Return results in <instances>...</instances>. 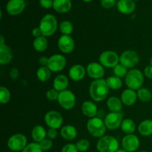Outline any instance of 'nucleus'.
<instances>
[{
  "label": "nucleus",
  "instance_id": "nucleus-1",
  "mask_svg": "<svg viewBox=\"0 0 152 152\" xmlns=\"http://www.w3.org/2000/svg\"><path fill=\"white\" fill-rule=\"evenodd\" d=\"M109 90L106 80L105 79L95 80L91 83L89 87V94L94 102H102L108 96Z\"/></svg>",
  "mask_w": 152,
  "mask_h": 152
},
{
  "label": "nucleus",
  "instance_id": "nucleus-2",
  "mask_svg": "<svg viewBox=\"0 0 152 152\" xmlns=\"http://www.w3.org/2000/svg\"><path fill=\"white\" fill-rule=\"evenodd\" d=\"M144 74L142 71L137 68L129 70L125 77V83L128 88L137 91L142 87L144 82Z\"/></svg>",
  "mask_w": 152,
  "mask_h": 152
},
{
  "label": "nucleus",
  "instance_id": "nucleus-3",
  "mask_svg": "<svg viewBox=\"0 0 152 152\" xmlns=\"http://www.w3.org/2000/svg\"><path fill=\"white\" fill-rule=\"evenodd\" d=\"M86 128L88 133L92 137L96 138H100L105 135L107 130L104 120L97 116L88 119L86 124Z\"/></svg>",
  "mask_w": 152,
  "mask_h": 152
},
{
  "label": "nucleus",
  "instance_id": "nucleus-4",
  "mask_svg": "<svg viewBox=\"0 0 152 152\" xmlns=\"http://www.w3.org/2000/svg\"><path fill=\"white\" fill-rule=\"evenodd\" d=\"M39 27L41 29L43 36L46 37H51L58 28L57 19L54 15L48 13L42 18Z\"/></svg>",
  "mask_w": 152,
  "mask_h": 152
},
{
  "label": "nucleus",
  "instance_id": "nucleus-5",
  "mask_svg": "<svg viewBox=\"0 0 152 152\" xmlns=\"http://www.w3.org/2000/svg\"><path fill=\"white\" fill-rule=\"evenodd\" d=\"M96 148L99 152H116L119 149V142L114 137L104 135L99 138Z\"/></svg>",
  "mask_w": 152,
  "mask_h": 152
},
{
  "label": "nucleus",
  "instance_id": "nucleus-6",
  "mask_svg": "<svg viewBox=\"0 0 152 152\" xmlns=\"http://www.w3.org/2000/svg\"><path fill=\"white\" fill-rule=\"evenodd\" d=\"M28 139L23 134H14L9 137L7 147L12 151H22L28 145Z\"/></svg>",
  "mask_w": 152,
  "mask_h": 152
},
{
  "label": "nucleus",
  "instance_id": "nucleus-7",
  "mask_svg": "<svg viewBox=\"0 0 152 152\" xmlns=\"http://www.w3.org/2000/svg\"><path fill=\"white\" fill-rule=\"evenodd\" d=\"M99 62L105 68H114L120 63V56L114 50H105L99 55Z\"/></svg>",
  "mask_w": 152,
  "mask_h": 152
},
{
  "label": "nucleus",
  "instance_id": "nucleus-8",
  "mask_svg": "<svg viewBox=\"0 0 152 152\" xmlns=\"http://www.w3.org/2000/svg\"><path fill=\"white\" fill-rule=\"evenodd\" d=\"M140 62V56L134 50H126L120 56V63L127 68H134Z\"/></svg>",
  "mask_w": 152,
  "mask_h": 152
},
{
  "label": "nucleus",
  "instance_id": "nucleus-9",
  "mask_svg": "<svg viewBox=\"0 0 152 152\" xmlns=\"http://www.w3.org/2000/svg\"><path fill=\"white\" fill-rule=\"evenodd\" d=\"M57 102L63 109L71 110L76 105V96L74 92L67 89L59 92Z\"/></svg>",
  "mask_w": 152,
  "mask_h": 152
},
{
  "label": "nucleus",
  "instance_id": "nucleus-10",
  "mask_svg": "<svg viewBox=\"0 0 152 152\" xmlns=\"http://www.w3.org/2000/svg\"><path fill=\"white\" fill-rule=\"evenodd\" d=\"M123 117H124V114L122 111L110 112L107 114L104 119V122H105L107 129L114 131L119 129L123 120Z\"/></svg>",
  "mask_w": 152,
  "mask_h": 152
},
{
  "label": "nucleus",
  "instance_id": "nucleus-11",
  "mask_svg": "<svg viewBox=\"0 0 152 152\" xmlns=\"http://www.w3.org/2000/svg\"><path fill=\"white\" fill-rule=\"evenodd\" d=\"M44 120L45 124L50 129H59L63 123V117L62 114L57 111H53V110L46 113Z\"/></svg>",
  "mask_w": 152,
  "mask_h": 152
},
{
  "label": "nucleus",
  "instance_id": "nucleus-12",
  "mask_svg": "<svg viewBox=\"0 0 152 152\" xmlns=\"http://www.w3.org/2000/svg\"><path fill=\"white\" fill-rule=\"evenodd\" d=\"M67 60L65 56L62 54H53L49 57L48 68L51 72L57 73L63 71L66 66Z\"/></svg>",
  "mask_w": 152,
  "mask_h": 152
},
{
  "label": "nucleus",
  "instance_id": "nucleus-13",
  "mask_svg": "<svg viewBox=\"0 0 152 152\" xmlns=\"http://www.w3.org/2000/svg\"><path fill=\"white\" fill-rule=\"evenodd\" d=\"M140 140L137 136L132 134H126L122 139V147L128 152H134L139 148Z\"/></svg>",
  "mask_w": 152,
  "mask_h": 152
},
{
  "label": "nucleus",
  "instance_id": "nucleus-14",
  "mask_svg": "<svg viewBox=\"0 0 152 152\" xmlns=\"http://www.w3.org/2000/svg\"><path fill=\"white\" fill-rule=\"evenodd\" d=\"M25 0H9L6 4V11L10 16H17L25 10Z\"/></svg>",
  "mask_w": 152,
  "mask_h": 152
},
{
  "label": "nucleus",
  "instance_id": "nucleus-15",
  "mask_svg": "<svg viewBox=\"0 0 152 152\" xmlns=\"http://www.w3.org/2000/svg\"><path fill=\"white\" fill-rule=\"evenodd\" d=\"M86 73L94 80H99L103 79V77L105 76V69L99 62H93L87 65Z\"/></svg>",
  "mask_w": 152,
  "mask_h": 152
},
{
  "label": "nucleus",
  "instance_id": "nucleus-16",
  "mask_svg": "<svg viewBox=\"0 0 152 152\" xmlns=\"http://www.w3.org/2000/svg\"><path fill=\"white\" fill-rule=\"evenodd\" d=\"M57 46L62 53H70L75 48V42L71 36L62 35L58 39Z\"/></svg>",
  "mask_w": 152,
  "mask_h": 152
},
{
  "label": "nucleus",
  "instance_id": "nucleus-17",
  "mask_svg": "<svg viewBox=\"0 0 152 152\" xmlns=\"http://www.w3.org/2000/svg\"><path fill=\"white\" fill-rule=\"evenodd\" d=\"M86 74V68H85L80 64H75L72 65L68 71V77L74 82L81 81Z\"/></svg>",
  "mask_w": 152,
  "mask_h": 152
},
{
  "label": "nucleus",
  "instance_id": "nucleus-18",
  "mask_svg": "<svg viewBox=\"0 0 152 152\" xmlns=\"http://www.w3.org/2000/svg\"><path fill=\"white\" fill-rule=\"evenodd\" d=\"M123 105L126 106H132L134 105L137 102V91L132 90L130 88H126L122 92L121 96H120Z\"/></svg>",
  "mask_w": 152,
  "mask_h": 152
},
{
  "label": "nucleus",
  "instance_id": "nucleus-19",
  "mask_svg": "<svg viewBox=\"0 0 152 152\" xmlns=\"http://www.w3.org/2000/svg\"><path fill=\"white\" fill-rule=\"evenodd\" d=\"M82 112L86 117L93 118L96 117L98 114V108L95 102L91 100H86L82 104Z\"/></svg>",
  "mask_w": 152,
  "mask_h": 152
},
{
  "label": "nucleus",
  "instance_id": "nucleus-20",
  "mask_svg": "<svg viewBox=\"0 0 152 152\" xmlns=\"http://www.w3.org/2000/svg\"><path fill=\"white\" fill-rule=\"evenodd\" d=\"M119 12L125 15L133 13L136 9V3L133 0H119L117 4Z\"/></svg>",
  "mask_w": 152,
  "mask_h": 152
},
{
  "label": "nucleus",
  "instance_id": "nucleus-21",
  "mask_svg": "<svg viewBox=\"0 0 152 152\" xmlns=\"http://www.w3.org/2000/svg\"><path fill=\"white\" fill-rule=\"evenodd\" d=\"M13 57V50L7 45H0V64L6 65L10 63Z\"/></svg>",
  "mask_w": 152,
  "mask_h": 152
},
{
  "label": "nucleus",
  "instance_id": "nucleus-22",
  "mask_svg": "<svg viewBox=\"0 0 152 152\" xmlns=\"http://www.w3.org/2000/svg\"><path fill=\"white\" fill-rule=\"evenodd\" d=\"M68 86H69V80L68 77L64 74H59L56 76L53 80V87L57 91L61 92L67 90Z\"/></svg>",
  "mask_w": 152,
  "mask_h": 152
},
{
  "label": "nucleus",
  "instance_id": "nucleus-23",
  "mask_svg": "<svg viewBox=\"0 0 152 152\" xmlns=\"http://www.w3.org/2000/svg\"><path fill=\"white\" fill-rule=\"evenodd\" d=\"M72 7L71 0H53V8L59 13H65L70 11Z\"/></svg>",
  "mask_w": 152,
  "mask_h": 152
},
{
  "label": "nucleus",
  "instance_id": "nucleus-24",
  "mask_svg": "<svg viewBox=\"0 0 152 152\" xmlns=\"http://www.w3.org/2000/svg\"><path fill=\"white\" fill-rule=\"evenodd\" d=\"M60 135L65 140H74L77 136V130L74 126L65 125V126L61 128Z\"/></svg>",
  "mask_w": 152,
  "mask_h": 152
},
{
  "label": "nucleus",
  "instance_id": "nucleus-25",
  "mask_svg": "<svg viewBox=\"0 0 152 152\" xmlns=\"http://www.w3.org/2000/svg\"><path fill=\"white\" fill-rule=\"evenodd\" d=\"M31 137H32V139L34 140V142L39 143L43 140L45 139V137H47V131L43 126L37 125V126H34V129H32Z\"/></svg>",
  "mask_w": 152,
  "mask_h": 152
},
{
  "label": "nucleus",
  "instance_id": "nucleus-26",
  "mask_svg": "<svg viewBox=\"0 0 152 152\" xmlns=\"http://www.w3.org/2000/svg\"><path fill=\"white\" fill-rule=\"evenodd\" d=\"M107 107L111 112H120L123 108V102L121 99L117 96H111L107 99Z\"/></svg>",
  "mask_w": 152,
  "mask_h": 152
},
{
  "label": "nucleus",
  "instance_id": "nucleus-27",
  "mask_svg": "<svg viewBox=\"0 0 152 152\" xmlns=\"http://www.w3.org/2000/svg\"><path fill=\"white\" fill-rule=\"evenodd\" d=\"M138 132L142 136L149 137L152 135V120H143L139 124L137 127Z\"/></svg>",
  "mask_w": 152,
  "mask_h": 152
},
{
  "label": "nucleus",
  "instance_id": "nucleus-28",
  "mask_svg": "<svg viewBox=\"0 0 152 152\" xmlns=\"http://www.w3.org/2000/svg\"><path fill=\"white\" fill-rule=\"evenodd\" d=\"M48 46V42L47 37L43 35L35 38L33 42V47L34 50L38 52H43L46 50Z\"/></svg>",
  "mask_w": 152,
  "mask_h": 152
},
{
  "label": "nucleus",
  "instance_id": "nucleus-29",
  "mask_svg": "<svg viewBox=\"0 0 152 152\" xmlns=\"http://www.w3.org/2000/svg\"><path fill=\"white\" fill-rule=\"evenodd\" d=\"M120 128L122 129V132L126 134H132L136 130L137 126L134 120H132V119L126 118L123 119Z\"/></svg>",
  "mask_w": 152,
  "mask_h": 152
},
{
  "label": "nucleus",
  "instance_id": "nucleus-30",
  "mask_svg": "<svg viewBox=\"0 0 152 152\" xmlns=\"http://www.w3.org/2000/svg\"><path fill=\"white\" fill-rule=\"evenodd\" d=\"M37 77L39 81L45 83L51 77V71L47 66H40L37 71Z\"/></svg>",
  "mask_w": 152,
  "mask_h": 152
},
{
  "label": "nucleus",
  "instance_id": "nucleus-31",
  "mask_svg": "<svg viewBox=\"0 0 152 152\" xmlns=\"http://www.w3.org/2000/svg\"><path fill=\"white\" fill-rule=\"evenodd\" d=\"M106 83L109 89L111 90H119L123 86V81L121 78L116 76H110L106 79Z\"/></svg>",
  "mask_w": 152,
  "mask_h": 152
},
{
  "label": "nucleus",
  "instance_id": "nucleus-32",
  "mask_svg": "<svg viewBox=\"0 0 152 152\" xmlns=\"http://www.w3.org/2000/svg\"><path fill=\"white\" fill-rule=\"evenodd\" d=\"M137 98L139 100L143 102H148L151 100L152 93L149 89L147 88H141L139 90L137 91Z\"/></svg>",
  "mask_w": 152,
  "mask_h": 152
},
{
  "label": "nucleus",
  "instance_id": "nucleus-33",
  "mask_svg": "<svg viewBox=\"0 0 152 152\" xmlns=\"http://www.w3.org/2000/svg\"><path fill=\"white\" fill-rule=\"evenodd\" d=\"M59 31L62 33V35L70 36L74 31V25L71 22L68 20L62 21L59 24Z\"/></svg>",
  "mask_w": 152,
  "mask_h": 152
},
{
  "label": "nucleus",
  "instance_id": "nucleus-34",
  "mask_svg": "<svg viewBox=\"0 0 152 152\" xmlns=\"http://www.w3.org/2000/svg\"><path fill=\"white\" fill-rule=\"evenodd\" d=\"M11 98L10 91L4 86L0 87V102L1 104H7Z\"/></svg>",
  "mask_w": 152,
  "mask_h": 152
},
{
  "label": "nucleus",
  "instance_id": "nucleus-35",
  "mask_svg": "<svg viewBox=\"0 0 152 152\" xmlns=\"http://www.w3.org/2000/svg\"><path fill=\"white\" fill-rule=\"evenodd\" d=\"M113 71H114V76L120 77V78L126 77V74L129 72L128 68L120 63H119L118 65H116V66L113 68Z\"/></svg>",
  "mask_w": 152,
  "mask_h": 152
},
{
  "label": "nucleus",
  "instance_id": "nucleus-36",
  "mask_svg": "<svg viewBox=\"0 0 152 152\" xmlns=\"http://www.w3.org/2000/svg\"><path fill=\"white\" fill-rule=\"evenodd\" d=\"M77 149L80 152H86L90 148V142L87 139H81L76 143Z\"/></svg>",
  "mask_w": 152,
  "mask_h": 152
},
{
  "label": "nucleus",
  "instance_id": "nucleus-37",
  "mask_svg": "<svg viewBox=\"0 0 152 152\" xmlns=\"http://www.w3.org/2000/svg\"><path fill=\"white\" fill-rule=\"evenodd\" d=\"M22 152H43V151L42 150L39 144L33 142L28 143L27 146L22 150Z\"/></svg>",
  "mask_w": 152,
  "mask_h": 152
},
{
  "label": "nucleus",
  "instance_id": "nucleus-38",
  "mask_svg": "<svg viewBox=\"0 0 152 152\" xmlns=\"http://www.w3.org/2000/svg\"><path fill=\"white\" fill-rule=\"evenodd\" d=\"M59 94V92L57 91L56 89H54L53 88L49 89L48 91H46L45 96L48 100L55 101V100H57L58 99Z\"/></svg>",
  "mask_w": 152,
  "mask_h": 152
},
{
  "label": "nucleus",
  "instance_id": "nucleus-39",
  "mask_svg": "<svg viewBox=\"0 0 152 152\" xmlns=\"http://www.w3.org/2000/svg\"><path fill=\"white\" fill-rule=\"evenodd\" d=\"M40 147H41L42 150L43 151H48L53 146V141L52 140L48 139V138H45V140H43L42 142H40L39 143Z\"/></svg>",
  "mask_w": 152,
  "mask_h": 152
},
{
  "label": "nucleus",
  "instance_id": "nucleus-40",
  "mask_svg": "<svg viewBox=\"0 0 152 152\" xmlns=\"http://www.w3.org/2000/svg\"><path fill=\"white\" fill-rule=\"evenodd\" d=\"M76 144L74 143H68L64 145L62 148L61 152H78Z\"/></svg>",
  "mask_w": 152,
  "mask_h": 152
},
{
  "label": "nucleus",
  "instance_id": "nucleus-41",
  "mask_svg": "<svg viewBox=\"0 0 152 152\" xmlns=\"http://www.w3.org/2000/svg\"><path fill=\"white\" fill-rule=\"evenodd\" d=\"M116 0H100V4L104 8L110 9L115 4Z\"/></svg>",
  "mask_w": 152,
  "mask_h": 152
},
{
  "label": "nucleus",
  "instance_id": "nucleus-42",
  "mask_svg": "<svg viewBox=\"0 0 152 152\" xmlns=\"http://www.w3.org/2000/svg\"><path fill=\"white\" fill-rule=\"evenodd\" d=\"M58 136V131L57 129H50L49 128L48 130L47 131V137L48 139L54 140Z\"/></svg>",
  "mask_w": 152,
  "mask_h": 152
},
{
  "label": "nucleus",
  "instance_id": "nucleus-43",
  "mask_svg": "<svg viewBox=\"0 0 152 152\" xmlns=\"http://www.w3.org/2000/svg\"><path fill=\"white\" fill-rule=\"evenodd\" d=\"M39 4L41 7H44L45 9H49L50 7H53V0H39Z\"/></svg>",
  "mask_w": 152,
  "mask_h": 152
},
{
  "label": "nucleus",
  "instance_id": "nucleus-44",
  "mask_svg": "<svg viewBox=\"0 0 152 152\" xmlns=\"http://www.w3.org/2000/svg\"><path fill=\"white\" fill-rule=\"evenodd\" d=\"M143 74L146 78L152 80V66L151 65H148L145 68L143 71Z\"/></svg>",
  "mask_w": 152,
  "mask_h": 152
},
{
  "label": "nucleus",
  "instance_id": "nucleus-45",
  "mask_svg": "<svg viewBox=\"0 0 152 152\" xmlns=\"http://www.w3.org/2000/svg\"><path fill=\"white\" fill-rule=\"evenodd\" d=\"M48 60L49 57L47 56H41V57L39 59V64L40 65V66H48Z\"/></svg>",
  "mask_w": 152,
  "mask_h": 152
},
{
  "label": "nucleus",
  "instance_id": "nucleus-46",
  "mask_svg": "<svg viewBox=\"0 0 152 152\" xmlns=\"http://www.w3.org/2000/svg\"><path fill=\"white\" fill-rule=\"evenodd\" d=\"M32 36L35 38H37L39 37H41L42 36V33L41 29L39 28V27H37V28H34L32 30Z\"/></svg>",
  "mask_w": 152,
  "mask_h": 152
},
{
  "label": "nucleus",
  "instance_id": "nucleus-47",
  "mask_svg": "<svg viewBox=\"0 0 152 152\" xmlns=\"http://www.w3.org/2000/svg\"><path fill=\"white\" fill-rule=\"evenodd\" d=\"M10 77L12 79H16L19 77V70L16 68H13L10 71Z\"/></svg>",
  "mask_w": 152,
  "mask_h": 152
},
{
  "label": "nucleus",
  "instance_id": "nucleus-48",
  "mask_svg": "<svg viewBox=\"0 0 152 152\" xmlns=\"http://www.w3.org/2000/svg\"><path fill=\"white\" fill-rule=\"evenodd\" d=\"M4 45V38L3 35H1V37H0V45Z\"/></svg>",
  "mask_w": 152,
  "mask_h": 152
},
{
  "label": "nucleus",
  "instance_id": "nucleus-49",
  "mask_svg": "<svg viewBox=\"0 0 152 152\" xmlns=\"http://www.w3.org/2000/svg\"><path fill=\"white\" fill-rule=\"evenodd\" d=\"M116 152H128V151H126L125 149H123V148H119V149Z\"/></svg>",
  "mask_w": 152,
  "mask_h": 152
},
{
  "label": "nucleus",
  "instance_id": "nucleus-50",
  "mask_svg": "<svg viewBox=\"0 0 152 152\" xmlns=\"http://www.w3.org/2000/svg\"><path fill=\"white\" fill-rule=\"evenodd\" d=\"M82 1H85V2H90V1H92L93 0H82Z\"/></svg>",
  "mask_w": 152,
  "mask_h": 152
},
{
  "label": "nucleus",
  "instance_id": "nucleus-51",
  "mask_svg": "<svg viewBox=\"0 0 152 152\" xmlns=\"http://www.w3.org/2000/svg\"><path fill=\"white\" fill-rule=\"evenodd\" d=\"M150 65H151L152 66V57L151 58V59H150Z\"/></svg>",
  "mask_w": 152,
  "mask_h": 152
},
{
  "label": "nucleus",
  "instance_id": "nucleus-52",
  "mask_svg": "<svg viewBox=\"0 0 152 152\" xmlns=\"http://www.w3.org/2000/svg\"><path fill=\"white\" fill-rule=\"evenodd\" d=\"M139 152H148V151H139Z\"/></svg>",
  "mask_w": 152,
  "mask_h": 152
},
{
  "label": "nucleus",
  "instance_id": "nucleus-53",
  "mask_svg": "<svg viewBox=\"0 0 152 152\" xmlns=\"http://www.w3.org/2000/svg\"><path fill=\"white\" fill-rule=\"evenodd\" d=\"M133 1H138V0H133Z\"/></svg>",
  "mask_w": 152,
  "mask_h": 152
}]
</instances>
